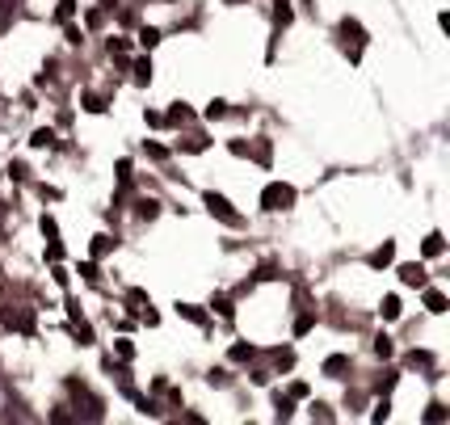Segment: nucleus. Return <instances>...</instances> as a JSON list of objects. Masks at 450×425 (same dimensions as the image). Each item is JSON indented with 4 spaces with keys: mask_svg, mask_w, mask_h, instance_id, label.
I'll use <instances>...</instances> for the list:
<instances>
[{
    "mask_svg": "<svg viewBox=\"0 0 450 425\" xmlns=\"http://www.w3.org/2000/svg\"><path fill=\"white\" fill-rule=\"evenodd\" d=\"M67 392H72V400H76V417H84V421H101V417H105V400L93 396L80 379H67Z\"/></svg>",
    "mask_w": 450,
    "mask_h": 425,
    "instance_id": "nucleus-1",
    "label": "nucleus"
},
{
    "mask_svg": "<svg viewBox=\"0 0 450 425\" xmlns=\"http://www.w3.org/2000/svg\"><path fill=\"white\" fill-rule=\"evenodd\" d=\"M261 207H265V211H291V207H295V185L270 181V185L261 190Z\"/></svg>",
    "mask_w": 450,
    "mask_h": 425,
    "instance_id": "nucleus-2",
    "label": "nucleus"
},
{
    "mask_svg": "<svg viewBox=\"0 0 450 425\" xmlns=\"http://www.w3.org/2000/svg\"><path fill=\"white\" fill-rule=\"evenodd\" d=\"M202 202H206V211H211L215 219H223L227 228H240V223H244V219H240V211H236V207H232V202H227L223 194H215V190H206V194H202Z\"/></svg>",
    "mask_w": 450,
    "mask_h": 425,
    "instance_id": "nucleus-3",
    "label": "nucleus"
},
{
    "mask_svg": "<svg viewBox=\"0 0 450 425\" xmlns=\"http://www.w3.org/2000/svg\"><path fill=\"white\" fill-rule=\"evenodd\" d=\"M0 325H4V329H17V333H34V316H29V312H17V308H4V312H0Z\"/></svg>",
    "mask_w": 450,
    "mask_h": 425,
    "instance_id": "nucleus-4",
    "label": "nucleus"
},
{
    "mask_svg": "<svg viewBox=\"0 0 450 425\" xmlns=\"http://www.w3.org/2000/svg\"><path fill=\"white\" fill-rule=\"evenodd\" d=\"M396 261V240H383V249L371 253V270H388Z\"/></svg>",
    "mask_w": 450,
    "mask_h": 425,
    "instance_id": "nucleus-5",
    "label": "nucleus"
},
{
    "mask_svg": "<svg viewBox=\"0 0 450 425\" xmlns=\"http://www.w3.org/2000/svg\"><path fill=\"white\" fill-rule=\"evenodd\" d=\"M341 34H345V38L354 42V55H358V46L366 42V30H362V25L354 21V17H345V21H341Z\"/></svg>",
    "mask_w": 450,
    "mask_h": 425,
    "instance_id": "nucleus-6",
    "label": "nucleus"
},
{
    "mask_svg": "<svg viewBox=\"0 0 450 425\" xmlns=\"http://www.w3.org/2000/svg\"><path fill=\"white\" fill-rule=\"evenodd\" d=\"M425 278H430V274H425L417 261H413V266H400V282H404V287H425Z\"/></svg>",
    "mask_w": 450,
    "mask_h": 425,
    "instance_id": "nucleus-7",
    "label": "nucleus"
},
{
    "mask_svg": "<svg viewBox=\"0 0 450 425\" xmlns=\"http://www.w3.org/2000/svg\"><path fill=\"white\" fill-rule=\"evenodd\" d=\"M345 371H350V358H345V354H329V358H324V375H329V379H341Z\"/></svg>",
    "mask_w": 450,
    "mask_h": 425,
    "instance_id": "nucleus-8",
    "label": "nucleus"
},
{
    "mask_svg": "<svg viewBox=\"0 0 450 425\" xmlns=\"http://www.w3.org/2000/svg\"><path fill=\"white\" fill-rule=\"evenodd\" d=\"M421 253H425V257H442V253H446L442 232H430V236H425V244H421Z\"/></svg>",
    "mask_w": 450,
    "mask_h": 425,
    "instance_id": "nucleus-9",
    "label": "nucleus"
},
{
    "mask_svg": "<svg viewBox=\"0 0 450 425\" xmlns=\"http://www.w3.org/2000/svg\"><path fill=\"white\" fill-rule=\"evenodd\" d=\"M177 316H185L190 325H206V312L198 303H177Z\"/></svg>",
    "mask_w": 450,
    "mask_h": 425,
    "instance_id": "nucleus-10",
    "label": "nucleus"
},
{
    "mask_svg": "<svg viewBox=\"0 0 450 425\" xmlns=\"http://www.w3.org/2000/svg\"><path fill=\"white\" fill-rule=\"evenodd\" d=\"M190 118H194V114H190V110H185L181 101H177V105H173V110L164 114V122H168V126H181V122H190Z\"/></svg>",
    "mask_w": 450,
    "mask_h": 425,
    "instance_id": "nucleus-11",
    "label": "nucleus"
},
{
    "mask_svg": "<svg viewBox=\"0 0 450 425\" xmlns=\"http://www.w3.org/2000/svg\"><path fill=\"white\" fill-rule=\"evenodd\" d=\"M425 308H430L434 316H442V312H446V295H442V291H425Z\"/></svg>",
    "mask_w": 450,
    "mask_h": 425,
    "instance_id": "nucleus-12",
    "label": "nucleus"
},
{
    "mask_svg": "<svg viewBox=\"0 0 450 425\" xmlns=\"http://www.w3.org/2000/svg\"><path fill=\"white\" fill-rule=\"evenodd\" d=\"M131 72H135V84H147V80H152V59H135Z\"/></svg>",
    "mask_w": 450,
    "mask_h": 425,
    "instance_id": "nucleus-13",
    "label": "nucleus"
},
{
    "mask_svg": "<svg viewBox=\"0 0 450 425\" xmlns=\"http://www.w3.org/2000/svg\"><path fill=\"white\" fill-rule=\"evenodd\" d=\"M274 4H278V8H274V21H278V25H291V21H295V8H291L286 0H274Z\"/></svg>",
    "mask_w": 450,
    "mask_h": 425,
    "instance_id": "nucleus-14",
    "label": "nucleus"
},
{
    "mask_svg": "<svg viewBox=\"0 0 450 425\" xmlns=\"http://www.w3.org/2000/svg\"><path fill=\"white\" fill-rule=\"evenodd\" d=\"M379 312H383V320H400V299H396V295H388Z\"/></svg>",
    "mask_w": 450,
    "mask_h": 425,
    "instance_id": "nucleus-15",
    "label": "nucleus"
},
{
    "mask_svg": "<svg viewBox=\"0 0 450 425\" xmlns=\"http://www.w3.org/2000/svg\"><path fill=\"white\" fill-rule=\"evenodd\" d=\"M13 13H17V0H0V34L8 30V21H13Z\"/></svg>",
    "mask_w": 450,
    "mask_h": 425,
    "instance_id": "nucleus-16",
    "label": "nucleus"
},
{
    "mask_svg": "<svg viewBox=\"0 0 450 425\" xmlns=\"http://www.w3.org/2000/svg\"><path fill=\"white\" fill-rule=\"evenodd\" d=\"M446 417H450L446 405H430V409H425V421H430V425H442Z\"/></svg>",
    "mask_w": 450,
    "mask_h": 425,
    "instance_id": "nucleus-17",
    "label": "nucleus"
},
{
    "mask_svg": "<svg viewBox=\"0 0 450 425\" xmlns=\"http://www.w3.org/2000/svg\"><path fill=\"white\" fill-rule=\"evenodd\" d=\"M295 413V396H278V421H291Z\"/></svg>",
    "mask_w": 450,
    "mask_h": 425,
    "instance_id": "nucleus-18",
    "label": "nucleus"
},
{
    "mask_svg": "<svg viewBox=\"0 0 450 425\" xmlns=\"http://www.w3.org/2000/svg\"><path fill=\"white\" fill-rule=\"evenodd\" d=\"M139 42H143L147 51H152V46L160 42V30H152V25H143V30H139Z\"/></svg>",
    "mask_w": 450,
    "mask_h": 425,
    "instance_id": "nucleus-19",
    "label": "nucleus"
},
{
    "mask_svg": "<svg viewBox=\"0 0 450 425\" xmlns=\"http://www.w3.org/2000/svg\"><path fill=\"white\" fill-rule=\"evenodd\" d=\"M312 325H316V316H312V312H303V316L295 320V337H303V333H312Z\"/></svg>",
    "mask_w": 450,
    "mask_h": 425,
    "instance_id": "nucleus-20",
    "label": "nucleus"
},
{
    "mask_svg": "<svg viewBox=\"0 0 450 425\" xmlns=\"http://www.w3.org/2000/svg\"><path fill=\"white\" fill-rule=\"evenodd\" d=\"M409 367H434V354H425V350H413V354H409Z\"/></svg>",
    "mask_w": 450,
    "mask_h": 425,
    "instance_id": "nucleus-21",
    "label": "nucleus"
},
{
    "mask_svg": "<svg viewBox=\"0 0 450 425\" xmlns=\"http://www.w3.org/2000/svg\"><path fill=\"white\" fill-rule=\"evenodd\" d=\"M202 114H206V118L215 122V118H223V114H227V101H211V105H206Z\"/></svg>",
    "mask_w": 450,
    "mask_h": 425,
    "instance_id": "nucleus-22",
    "label": "nucleus"
},
{
    "mask_svg": "<svg viewBox=\"0 0 450 425\" xmlns=\"http://www.w3.org/2000/svg\"><path fill=\"white\" fill-rule=\"evenodd\" d=\"M29 143H34V148H51V143H55V135H51V131H34V135H29Z\"/></svg>",
    "mask_w": 450,
    "mask_h": 425,
    "instance_id": "nucleus-23",
    "label": "nucleus"
},
{
    "mask_svg": "<svg viewBox=\"0 0 450 425\" xmlns=\"http://www.w3.org/2000/svg\"><path fill=\"white\" fill-rule=\"evenodd\" d=\"M156 215H160V202H152V198L139 202V219H156Z\"/></svg>",
    "mask_w": 450,
    "mask_h": 425,
    "instance_id": "nucleus-24",
    "label": "nucleus"
},
{
    "mask_svg": "<svg viewBox=\"0 0 450 425\" xmlns=\"http://www.w3.org/2000/svg\"><path fill=\"white\" fill-rule=\"evenodd\" d=\"M110 244H114L110 236H93V257H105V253H110Z\"/></svg>",
    "mask_w": 450,
    "mask_h": 425,
    "instance_id": "nucleus-25",
    "label": "nucleus"
},
{
    "mask_svg": "<svg viewBox=\"0 0 450 425\" xmlns=\"http://www.w3.org/2000/svg\"><path fill=\"white\" fill-rule=\"evenodd\" d=\"M375 354H379V358H392V354H396V346H392L388 337H375Z\"/></svg>",
    "mask_w": 450,
    "mask_h": 425,
    "instance_id": "nucleus-26",
    "label": "nucleus"
},
{
    "mask_svg": "<svg viewBox=\"0 0 450 425\" xmlns=\"http://www.w3.org/2000/svg\"><path fill=\"white\" fill-rule=\"evenodd\" d=\"M72 13H76V0H59L55 17H59V21H72Z\"/></svg>",
    "mask_w": 450,
    "mask_h": 425,
    "instance_id": "nucleus-27",
    "label": "nucleus"
},
{
    "mask_svg": "<svg viewBox=\"0 0 450 425\" xmlns=\"http://www.w3.org/2000/svg\"><path fill=\"white\" fill-rule=\"evenodd\" d=\"M253 358V346H232V362H249Z\"/></svg>",
    "mask_w": 450,
    "mask_h": 425,
    "instance_id": "nucleus-28",
    "label": "nucleus"
},
{
    "mask_svg": "<svg viewBox=\"0 0 450 425\" xmlns=\"http://www.w3.org/2000/svg\"><path fill=\"white\" fill-rule=\"evenodd\" d=\"M206 384H211V388H227V371H211Z\"/></svg>",
    "mask_w": 450,
    "mask_h": 425,
    "instance_id": "nucleus-29",
    "label": "nucleus"
},
{
    "mask_svg": "<svg viewBox=\"0 0 450 425\" xmlns=\"http://www.w3.org/2000/svg\"><path fill=\"white\" fill-rule=\"evenodd\" d=\"M126 46H131L126 38H110V55H126Z\"/></svg>",
    "mask_w": 450,
    "mask_h": 425,
    "instance_id": "nucleus-30",
    "label": "nucleus"
},
{
    "mask_svg": "<svg viewBox=\"0 0 450 425\" xmlns=\"http://www.w3.org/2000/svg\"><path fill=\"white\" fill-rule=\"evenodd\" d=\"M84 110H93V114H101V110H105V101H101V97H93V93H88V97H84Z\"/></svg>",
    "mask_w": 450,
    "mask_h": 425,
    "instance_id": "nucleus-31",
    "label": "nucleus"
},
{
    "mask_svg": "<svg viewBox=\"0 0 450 425\" xmlns=\"http://www.w3.org/2000/svg\"><path fill=\"white\" fill-rule=\"evenodd\" d=\"M143 152H147V156H152V160H164V156H168V152H164V148H160V143H143Z\"/></svg>",
    "mask_w": 450,
    "mask_h": 425,
    "instance_id": "nucleus-32",
    "label": "nucleus"
},
{
    "mask_svg": "<svg viewBox=\"0 0 450 425\" xmlns=\"http://www.w3.org/2000/svg\"><path fill=\"white\" fill-rule=\"evenodd\" d=\"M278 367L291 371V367H295V354H291V350H278Z\"/></svg>",
    "mask_w": 450,
    "mask_h": 425,
    "instance_id": "nucleus-33",
    "label": "nucleus"
},
{
    "mask_svg": "<svg viewBox=\"0 0 450 425\" xmlns=\"http://www.w3.org/2000/svg\"><path fill=\"white\" fill-rule=\"evenodd\" d=\"M312 417H316V421H333V413H329V405H312Z\"/></svg>",
    "mask_w": 450,
    "mask_h": 425,
    "instance_id": "nucleus-34",
    "label": "nucleus"
},
{
    "mask_svg": "<svg viewBox=\"0 0 450 425\" xmlns=\"http://www.w3.org/2000/svg\"><path fill=\"white\" fill-rule=\"evenodd\" d=\"M118 181H122V185L131 181V160H118Z\"/></svg>",
    "mask_w": 450,
    "mask_h": 425,
    "instance_id": "nucleus-35",
    "label": "nucleus"
},
{
    "mask_svg": "<svg viewBox=\"0 0 450 425\" xmlns=\"http://www.w3.org/2000/svg\"><path fill=\"white\" fill-rule=\"evenodd\" d=\"M392 388H396V375H383V379H379V396H388Z\"/></svg>",
    "mask_w": 450,
    "mask_h": 425,
    "instance_id": "nucleus-36",
    "label": "nucleus"
},
{
    "mask_svg": "<svg viewBox=\"0 0 450 425\" xmlns=\"http://www.w3.org/2000/svg\"><path fill=\"white\" fill-rule=\"evenodd\" d=\"M291 396H295V400H307V384L295 379V384H291Z\"/></svg>",
    "mask_w": 450,
    "mask_h": 425,
    "instance_id": "nucleus-37",
    "label": "nucleus"
},
{
    "mask_svg": "<svg viewBox=\"0 0 450 425\" xmlns=\"http://www.w3.org/2000/svg\"><path fill=\"white\" fill-rule=\"evenodd\" d=\"M51 421H55V425H67V421H72V413H67V409H55V413H51Z\"/></svg>",
    "mask_w": 450,
    "mask_h": 425,
    "instance_id": "nucleus-38",
    "label": "nucleus"
},
{
    "mask_svg": "<svg viewBox=\"0 0 450 425\" xmlns=\"http://www.w3.org/2000/svg\"><path fill=\"white\" fill-rule=\"evenodd\" d=\"M215 308H219V316H223V320H232V303H227V299H215Z\"/></svg>",
    "mask_w": 450,
    "mask_h": 425,
    "instance_id": "nucleus-39",
    "label": "nucleus"
},
{
    "mask_svg": "<svg viewBox=\"0 0 450 425\" xmlns=\"http://www.w3.org/2000/svg\"><path fill=\"white\" fill-rule=\"evenodd\" d=\"M371 417H375V421H388V417H392V409H388V400H383V405H379V409H375Z\"/></svg>",
    "mask_w": 450,
    "mask_h": 425,
    "instance_id": "nucleus-40",
    "label": "nucleus"
},
{
    "mask_svg": "<svg viewBox=\"0 0 450 425\" xmlns=\"http://www.w3.org/2000/svg\"><path fill=\"white\" fill-rule=\"evenodd\" d=\"M223 4H244V0H223Z\"/></svg>",
    "mask_w": 450,
    "mask_h": 425,
    "instance_id": "nucleus-41",
    "label": "nucleus"
},
{
    "mask_svg": "<svg viewBox=\"0 0 450 425\" xmlns=\"http://www.w3.org/2000/svg\"><path fill=\"white\" fill-rule=\"evenodd\" d=\"M0 223H4V207H0Z\"/></svg>",
    "mask_w": 450,
    "mask_h": 425,
    "instance_id": "nucleus-42",
    "label": "nucleus"
}]
</instances>
